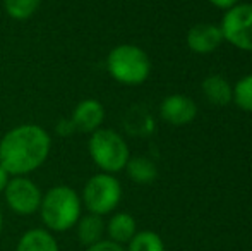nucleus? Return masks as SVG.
Wrapping results in <instances>:
<instances>
[{
  "label": "nucleus",
  "instance_id": "nucleus-1",
  "mask_svg": "<svg viewBox=\"0 0 252 251\" xmlns=\"http://www.w3.org/2000/svg\"><path fill=\"white\" fill-rule=\"evenodd\" d=\"M52 138L38 124H19L0 140V165L10 176H28L47 162Z\"/></svg>",
  "mask_w": 252,
  "mask_h": 251
},
{
  "label": "nucleus",
  "instance_id": "nucleus-2",
  "mask_svg": "<svg viewBox=\"0 0 252 251\" xmlns=\"http://www.w3.org/2000/svg\"><path fill=\"white\" fill-rule=\"evenodd\" d=\"M81 210L83 201L79 194L69 186H53L41 198V220L50 231H69L81 218Z\"/></svg>",
  "mask_w": 252,
  "mask_h": 251
},
{
  "label": "nucleus",
  "instance_id": "nucleus-3",
  "mask_svg": "<svg viewBox=\"0 0 252 251\" xmlns=\"http://www.w3.org/2000/svg\"><path fill=\"white\" fill-rule=\"evenodd\" d=\"M106 71L119 84L141 86L151 74L150 55L137 45H117L106 57Z\"/></svg>",
  "mask_w": 252,
  "mask_h": 251
},
{
  "label": "nucleus",
  "instance_id": "nucleus-4",
  "mask_svg": "<svg viewBox=\"0 0 252 251\" xmlns=\"http://www.w3.org/2000/svg\"><path fill=\"white\" fill-rule=\"evenodd\" d=\"M88 150L94 165L105 174H117L124 171L130 158L129 144L122 134L106 127H100L91 133Z\"/></svg>",
  "mask_w": 252,
  "mask_h": 251
},
{
  "label": "nucleus",
  "instance_id": "nucleus-5",
  "mask_svg": "<svg viewBox=\"0 0 252 251\" xmlns=\"http://www.w3.org/2000/svg\"><path fill=\"white\" fill-rule=\"evenodd\" d=\"M122 200V184L113 174H100L88 179L83 189V203L90 214L108 215L119 207Z\"/></svg>",
  "mask_w": 252,
  "mask_h": 251
},
{
  "label": "nucleus",
  "instance_id": "nucleus-6",
  "mask_svg": "<svg viewBox=\"0 0 252 251\" xmlns=\"http://www.w3.org/2000/svg\"><path fill=\"white\" fill-rule=\"evenodd\" d=\"M223 40L242 52H252V3H237L221 17Z\"/></svg>",
  "mask_w": 252,
  "mask_h": 251
},
{
  "label": "nucleus",
  "instance_id": "nucleus-7",
  "mask_svg": "<svg viewBox=\"0 0 252 251\" xmlns=\"http://www.w3.org/2000/svg\"><path fill=\"white\" fill-rule=\"evenodd\" d=\"M3 194L9 208L17 215H31L38 212L43 198L40 188L26 176L10 178Z\"/></svg>",
  "mask_w": 252,
  "mask_h": 251
},
{
  "label": "nucleus",
  "instance_id": "nucleus-8",
  "mask_svg": "<svg viewBox=\"0 0 252 251\" xmlns=\"http://www.w3.org/2000/svg\"><path fill=\"white\" fill-rule=\"evenodd\" d=\"M159 115L170 126L182 127L190 124L197 117V105L192 98L186 95H168L159 105Z\"/></svg>",
  "mask_w": 252,
  "mask_h": 251
},
{
  "label": "nucleus",
  "instance_id": "nucleus-9",
  "mask_svg": "<svg viewBox=\"0 0 252 251\" xmlns=\"http://www.w3.org/2000/svg\"><path fill=\"white\" fill-rule=\"evenodd\" d=\"M186 41L189 50H192L194 54L208 55L211 52H215L216 48H220V45L225 40H223V33L220 24L199 23V24H194L187 31Z\"/></svg>",
  "mask_w": 252,
  "mask_h": 251
},
{
  "label": "nucleus",
  "instance_id": "nucleus-10",
  "mask_svg": "<svg viewBox=\"0 0 252 251\" xmlns=\"http://www.w3.org/2000/svg\"><path fill=\"white\" fill-rule=\"evenodd\" d=\"M69 119L76 133L91 134L100 129L105 121V107L101 102L94 100V98H84L76 105Z\"/></svg>",
  "mask_w": 252,
  "mask_h": 251
},
{
  "label": "nucleus",
  "instance_id": "nucleus-11",
  "mask_svg": "<svg viewBox=\"0 0 252 251\" xmlns=\"http://www.w3.org/2000/svg\"><path fill=\"white\" fill-rule=\"evenodd\" d=\"M201 90L206 100L211 105H216V107H225L233 98V86L221 74L206 76L204 81L201 83Z\"/></svg>",
  "mask_w": 252,
  "mask_h": 251
},
{
  "label": "nucleus",
  "instance_id": "nucleus-12",
  "mask_svg": "<svg viewBox=\"0 0 252 251\" xmlns=\"http://www.w3.org/2000/svg\"><path fill=\"white\" fill-rule=\"evenodd\" d=\"M105 231L108 232L110 241L119 243V245L129 243L137 232L136 218L130 214H127V212H119V214L112 215V218H110L108 224H106Z\"/></svg>",
  "mask_w": 252,
  "mask_h": 251
},
{
  "label": "nucleus",
  "instance_id": "nucleus-13",
  "mask_svg": "<svg viewBox=\"0 0 252 251\" xmlns=\"http://www.w3.org/2000/svg\"><path fill=\"white\" fill-rule=\"evenodd\" d=\"M77 238H79V243L84 246H93L96 245L98 241L103 239V234H105V222L100 215L94 214H88L84 217H81L77 220Z\"/></svg>",
  "mask_w": 252,
  "mask_h": 251
},
{
  "label": "nucleus",
  "instance_id": "nucleus-14",
  "mask_svg": "<svg viewBox=\"0 0 252 251\" xmlns=\"http://www.w3.org/2000/svg\"><path fill=\"white\" fill-rule=\"evenodd\" d=\"M124 171L127 172L130 181L137 184H151L158 178V167L148 157H130Z\"/></svg>",
  "mask_w": 252,
  "mask_h": 251
},
{
  "label": "nucleus",
  "instance_id": "nucleus-15",
  "mask_svg": "<svg viewBox=\"0 0 252 251\" xmlns=\"http://www.w3.org/2000/svg\"><path fill=\"white\" fill-rule=\"evenodd\" d=\"M16 251H59V245L48 231L31 229L19 239Z\"/></svg>",
  "mask_w": 252,
  "mask_h": 251
},
{
  "label": "nucleus",
  "instance_id": "nucleus-16",
  "mask_svg": "<svg viewBox=\"0 0 252 251\" xmlns=\"http://www.w3.org/2000/svg\"><path fill=\"white\" fill-rule=\"evenodd\" d=\"M41 0H3L7 16L14 21H28L38 12Z\"/></svg>",
  "mask_w": 252,
  "mask_h": 251
},
{
  "label": "nucleus",
  "instance_id": "nucleus-17",
  "mask_svg": "<svg viewBox=\"0 0 252 251\" xmlns=\"http://www.w3.org/2000/svg\"><path fill=\"white\" fill-rule=\"evenodd\" d=\"M127 245H129L127 251H165L163 239L153 231L136 232V236Z\"/></svg>",
  "mask_w": 252,
  "mask_h": 251
},
{
  "label": "nucleus",
  "instance_id": "nucleus-18",
  "mask_svg": "<svg viewBox=\"0 0 252 251\" xmlns=\"http://www.w3.org/2000/svg\"><path fill=\"white\" fill-rule=\"evenodd\" d=\"M232 102L244 112L252 114V72L240 77L233 86Z\"/></svg>",
  "mask_w": 252,
  "mask_h": 251
},
{
  "label": "nucleus",
  "instance_id": "nucleus-19",
  "mask_svg": "<svg viewBox=\"0 0 252 251\" xmlns=\"http://www.w3.org/2000/svg\"><path fill=\"white\" fill-rule=\"evenodd\" d=\"M86 251H126V250H124L122 245H119V243H113V241H110V239H101L96 245L88 246Z\"/></svg>",
  "mask_w": 252,
  "mask_h": 251
},
{
  "label": "nucleus",
  "instance_id": "nucleus-20",
  "mask_svg": "<svg viewBox=\"0 0 252 251\" xmlns=\"http://www.w3.org/2000/svg\"><path fill=\"white\" fill-rule=\"evenodd\" d=\"M57 133L60 134V136H70V134H74L76 133V129H74V126H72V122H70V119H62V121L57 124Z\"/></svg>",
  "mask_w": 252,
  "mask_h": 251
},
{
  "label": "nucleus",
  "instance_id": "nucleus-21",
  "mask_svg": "<svg viewBox=\"0 0 252 251\" xmlns=\"http://www.w3.org/2000/svg\"><path fill=\"white\" fill-rule=\"evenodd\" d=\"M211 5H215L216 9H221V10H228L232 9L233 5L240 3V0H208Z\"/></svg>",
  "mask_w": 252,
  "mask_h": 251
},
{
  "label": "nucleus",
  "instance_id": "nucleus-22",
  "mask_svg": "<svg viewBox=\"0 0 252 251\" xmlns=\"http://www.w3.org/2000/svg\"><path fill=\"white\" fill-rule=\"evenodd\" d=\"M9 181H10V174L2 167V165H0V193H3V191H5Z\"/></svg>",
  "mask_w": 252,
  "mask_h": 251
},
{
  "label": "nucleus",
  "instance_id": "nucleus-23",
  "mask_svg": "<svg viewBox=\"0 0 252 251\" xmlns=\"http://www.w3.org/2000/svg\"><path fill=\"white\" fill-rule=\"evenodd\" d=\"M2 227H3V217H2V212H0V234H2Z\"/></svg>",
  "mask_w": 252,
  "mask_h": 251
}]
</instances>
